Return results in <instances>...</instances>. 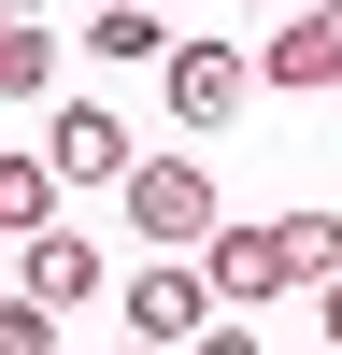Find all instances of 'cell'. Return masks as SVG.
Listing matches in <instances>:
<instances>
[{"mask_svg":"<svg viewBox=\"0 0 342 355\" xmlns=\"http://www.w3.org/2000/svg\"><path fill=\"white\" fill-rule=\"evenodd\" d=\"M114 199H129V227H142L157 256H200V242L228 227V199H214V171H200V157H142Z\"/></svg>","mask_w":342,"mask_h":355,"instance_id":"cell-1","label":"cell"},{"mask_svg":"<svg viewBox=\"0 0 342 355\" xmlns=\"http://www.w3.org/2000/svg\"><path fill=\"white\" fill-rule=\"evenodd\" d=\"M114 313H129V341H157V355H186L200 327H228L200 256H157V270H129V299H114Z\"/></svg>","mask_w":342,"mask_h":355,"instance_id":"cell-2","label":"cell"},{"mask_svg":"<svg viewBox=\"0 0 342 355\" xmlns=\"http://www.w3.org/2000/svg\"><path fill=\"white\" fill-rule=\"evenodd\" d=\"M157 71H171V128H228V114L256 100V57H243V43H214V28H186Z\"/></svg>","mask_w":342,"mask_h":355,"instance_id":"cell-3","label":"cell"},{"mask_svg":"<svg viewBox=\"0 0 342 355\" xmlns=\"http://www.w3.org/2000/svg\"><path fill=\"white\" fill-rule=\"evenodd\" d=\"M43 171H57V185H129V171H142V142H129V114H114V100H57Z\"/></svg>","mask_w":342,"mask_h":355,"instance_id":"cell-4","label":"cell"},{"mask_svg":"<svg viewBox=\"0 0 342 355\" xmlns=\"http://www.w3.org/2000/svg\"><path fill=\"white\" fill-rule=\"evenodd\" d=\"M200 270H214V313H256V299H285V214L271 227H214V242H200Z\"/></svg>","mask_w":342,"mask_h":355,"instance_id":"cell-5","label":"cell"},{"mask_svg":"<svg viewBox=\"0 0 342 355\" xmlns=\"http://www.w3.org/2000/svg\"><path fill=\"white\" fill-rule=\"evenodd\" d=\"M15 299H43V313H86V299H100V242H72V227L15 242Z\"/></svg>","mask_w":342,"mask_h":355,"instance_id":"cell-6","label":"cell"},{"mask_svg":"<svg viewBox=\"0 0 342 355\" xmlns=\"http://www.w3.org/2000/svg\"><path fill=\"white\" fill-rule=\"evenodd\" d=\"M256 85H342V0H314V15H285L271 43H256Z\"/></svg>","mask_w":342,"mask_h":355,"instance_id":"cell-7","label":"cell"},{"mask_svg":"<svg viewBox=\"0 0 342 355\" xmlns=\"http://www.w3.org/2000/svg\"><path fill=\"white\" fill-rule=\"evenodd\" d=\"M0 100H57V28L43 15H0Z\"/></svg>","mask_w":342,"mask_h":355,"instance_id":"cell-8","label":"cell"},{"mask_svg":"<svg viewBox=\"0 0 342 355\" xmlns=\"http://www.w3.org/2000/svg\"><path fill=\"white\" fill-rule=\"evenodd\" d=\"M86 57H114V71H157V57H171L157 0H129V15H86Z\"/></svg>","mask_w":342,"mask_h":355,"instance_id":"cell-9","label":"cell"},{"mask_svg":"<svg viewBox=\"0 0 342 355\" xmlns=\"http://www.w3.org/2000/svg\"><path fill=\"white\" fill-rule=\"evenodd\" d=\"M57 227V171L43 157H0V242H43Z\"/></svg>","mask_w":342,"mask_h":355,"instance_id":"cell-10","label":"cell"},{"mask_svg":"<svg viewBox=\"0 0 342 355\" xmlns=\"http://www.w3.org/2000/svg\"><path fill=\"white\" fill-rule=\"evenodd\" d=\"M0 355H57V313L43 299H0Z\"/></svg>","mask_w":342,"mask_h":355,"instance_id":"cell-11","label":"cell"},{"mask_svg":"<svg viewBox=\"0 0 342 355\" xmlns=\"http://www.w3.org/2000/svg\"><path fill=\"white\" fill-rule=\"evenodd\" d=\"M186 355H271V341H256V327H243V313H228V327H200Z\"/></svg>","mask_w":342,"mask_h":355,"instance_id":"cell-12","label":"cell"},{"mask_svg":"<svg viewBox=\"0 0 342 355\" xmlns=\"http://www.w3.org/2000/svg\"><path fill=\"white\" fill-rule=\"evenodd\" d=\"M314 327H328V341H342V284H314Z\"/></svg>","mask_w":342,"mask_h":355,"instance_id":"cell-13","label":"cell"},{"mask_svg":"<svg viewBox=\"0 0 342 355\" xmlns=\"http://www.w3.org/2000/svg\"><path fill=\"white\" fill-rule=\"evenodd\" d=\"M86 15H129V0H86Z\"/></svg>","mask_w":342,"mask_h":355,"instance_id":"cell-14","label":"cell"},{"mask_svg":"<svg viewBox=\"0 0 342 355\" xmlns=\"http://www.w3.org/2000/svg\"><path fill=\"white\" fill-rule=\"evenodd\" d=\"M243 15H285V0H243Z\"/></svg>","mask_w":342,"mask_h":355,"instance_id":"cell-15","label":"cell"},{"mask_svg":"<svg viewBox=\"0 0 342 355\" xmlns=\"http://www.w3.org/2000/svg\"><path fill=\"white\" fill-rule=\"evenodd\" d=\"M129 355H157V341H129Z\"/></svg>","mask_w":342,"mask_h":355,"instance_id":"cell-16","label":"cell"}]
</instances>
